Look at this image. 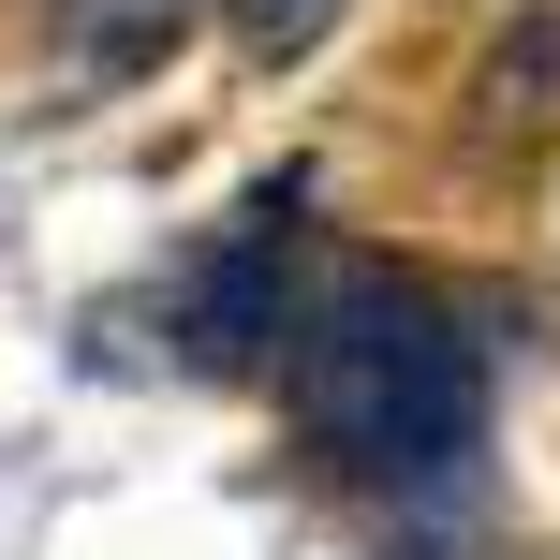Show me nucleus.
<instances>
[{"label":"nucleus","instance_id":"f257e3e1","mask_svg":"<svg viewBox=\"0 0 560 560\" xmlns=\"http://www.w3.org/2000/svg\"><path fill=\"white\" fill-rule=\"evenodd\" d=\"M295 413L398 502H443L487 443V354L428 280L398 266H339L295 310Z\"/></svg>","mask_w":560,"mask_h":560},{"label":"nucleus","instance_id":"f03ea898","mask_svg":"<svg viewBox=\"0 0 560 560\" xmlns=\"http://www.w3.org/2000/svg\"><path fill=\"white\" fill-rule=\"evenodd\" d=\"M325 15H339V0H236V45H252V59H310Z\"/></svg>","mask_w":560,"mask_h":560}]
</instances>
